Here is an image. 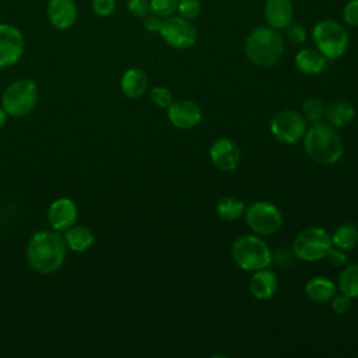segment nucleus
Wrapping results in <instances>:
<instances>
[{
    "label": "nucleus",
    "mask_w": 358,
    "mask_h": 358,
    "mask_svg": "<svg viewBox=\"0 0 358 358\" xmlns=\"http://www.w3.org/2000/svg\"><path fill=\"white\" fill-rule=\"evenodd\" d=\"M150 98H151L152 103L157 105L158 108H168L173 102L172 92L169 91V88H166L164 85L152 87L151 92H150Z\"/></svg>",
    "instance_id": "28"
},
{
    "label": "nucleus",
    "mask_w": 358,
    "mask_h": 358,
    "mask_svg": "<svg viewBox=\"0 0 358 358\" xmlns=\"http://www.w3.org/2000/svg\"><path fill=\"white\" fill-rule=\"evenodd\" d=\"M338 288L351 298H358V263L348 264L338 277Z\"/></svg>",
    "instance_id": "25"
},
{
    "label": "nucleus",
    "mask_w": 358,
    "mask_h": 358,
    "mask_svg": "<svg viewBox=\"0 0 358 358\" xmlns=\"http://www.w3.org/2000/svg\"><path fill=\"white\" fill-rule=\"evenodd\" d=\"M64 241L73 252H85L94 245V234L90 228L83 225H73L66 229Z\"/></svg>",
    "instance_id": "22"
},
{
    "label": "nucleus",
    "mask_w": 358,
    "mask_h": 358,
    "mask_svg": "<svg viewBox=\"0 0 358 358\" xmlns=\"http://www.w3.org/2000/svg\"><path fill=\"white\" fill-rule=\"evenodd\" d=\"M285 43L278 29L260 25L252 29L245 39L246 57L259 67H273L284 56Z\"/></svg>",
    "instance_id": "2"
},
{
    "label": "nucleus",
    "mask_w": 358,
    "mask_h": 358,
    "mask_svg": "<svg viewBox=\"0 0 358 358\" xmlns=\"http://www.w3.org/2000/svg\"><path fill=\"white\" fill-rule=\"evenodd\" d=\"M295 66L303 74H319L327 66V57L316 48H303L295 56Z\"/></svg>",
    "instance_id": "19"
},
{
    "label": "nucleus",
    "mask_w": 358,
    "mask_h": 358,
    "mask_svg": "<svg viewBox=\"0 0 358 358\" xmlns=\"http://www.w3.org/2000/svg\"><path fill=\"white\" fill-rule=\"evenodd\" d=\"M337 288L336 284L327 278V277H313L310 278L305 285V294L306 296L316 303H323L331 299V296L336 294Z\"/></svg>",
    "instance_id": "20"
},
{
    "label": "nucleus",
    "mask_w": 358,
    "mask_h": 358,
    "mask_svg": "<svg viewBox=\"0 0 358 358\" xmlns=\"http://www.w3.org/2000/svg\"><path fill=\"white\" fill-rule=\"evenodd\" d=\"M66 241L59 231H38L27 245V260L32 270L52 274L59 270L66 256Z\"/></svg>",
    "instance_id": "1"
},
{
    "label": "nucleus",
    "mask_w": 358,
    "mask_h": 358,
    "mask_svg": "<svg viewBox=\"0 0 358 358\" xmlns=\"http://www.w3.org/2000/svg\"><path fill=\"white\" fill-rule=\"evenodd\" d=\"M162 25V18L155 15V14H148L144 17V29L148 32H159Z\"/></svg>",
    "instance_id": "36"
},
{
    "label": "nucleus",
    "mask_w": 358,
    "mask_h": 358,
    "mask_svg": "<svg viewBox=\"0 0 358 358\" xmlns=\"http://www.w3.org/2000/svg\"><path fill=\"white\" fill-rule=\"evenodd\" d=\"M302 116L312 123L320 122L324 116L323 102L317 96H308L302 102Z\"/></svg>",
    "instance_id": "26"
},
{
    "label": "nucleus",
    "mask_w": 358,
    "mask_h": 358,
    "mask_svg": "<svg viewBox=\"0 0 358 358\" xmlns=\"http://www.w3.org/2000/svg\"><path fill=\"white\" fill-rule=\"evenodd\" d=\"M278 288V280L273 270L267 267L253 271L249 280V291L256 299L271 298Z\"/></svg>",
    "instance_id": "17"
},
{
    "label": "nucleus",
    "mask_w": 358,
    "mask_h": 358,
    "mask_svg": "<svg viewBox=\"0 0 358 358\" xmlns=\"http://www.w3.org/2000/svg\"><path fill=\"white\" fill-rule=\"evenodd\" d=\"M168 119L178 129H193L201 120L200 106L190 99L173 101L168 108Z\"/></svg>",
    "instance_id": "13"
},
{
    "label": "nucleus",
    "mask_w": 358,
    "mask_h": 358,
    "mask_svg": "<svg viewBox=\"0 0 358 358\" xmlns=\"http://www.w3.org/2000/svg\"><path fill=\"white\" fill-rule=\"evenodd\" d=\"M120 90L124 96L137 99L143 96L148 90V76L138 67L126 70L120 78Z\"/></svg>",
    "instance_id": "18"
},
{
    "label": "nucleus",
    "mask_w": 358,
    "mask_h": 358,
    "mask_svg": "<svg viewBox=\"0 0 358 358\" xmlns=\"http://www.w3.org/2000/svg\"><path fill=\"white\" fill-rule=\"evenodd\" d=\"M210 159L213 165L224 172H231L238 168L241 164V150L229 138L221 137L217 138L210 147Z\"/></svg>",
    "instance_id": "12"
},
{
    "label": "nucleus",
    "mask_w": 358,
    "mask_h": 358,
    "mask_svg": "<svg viewBox=\"0 0 358 358\" xmlns=\"http://www.w3.org/2000/svg\"><path fill=\"white\" fill-rule=\"evenodd\" d=\"M178 3L179 0H150V10L151 14H155L164 20L175 14Z\"/></svg>",
    "instance_id": "27"
},
{
    "label": "nucleus",
    "mask_w": 358,
    "mask_h": 358,
    "mask_svg": "<svg viewBox=\"0 0 358 358\" xmlns=\"http://www.w3.org/2000/svg\"><path fill=\"white\" fill-rule=\"evenodd\" d=\"M126 6L127 11L136 18H144L151 13L150 0H127Z\"/></svg>",
    "instance_id": "32"
},
{
    "label": "nucleus",
    "mask_w": 358,
    "mask_h": 358,
    "mask_svg": "<svg viewBox=\"0 0 358 358\" xmlns=\"http://www.w3.org/2000/svg\"><path fill=\"white\" fill-rule=\"evenodd\" d=\"M326 259L329 260V263L333 267H343L347 262V256H345V250H341L338 248H331L326 256Z\"/></svg>",
    "instance_id": "35"
},
{
    "label": "nucleus",
    "mask_w": 358,
    "mask_h": 358,
    "mask_svg": "<svg viewBox=\"0 0 358 358\" xmlns=\"http://www.w3.org/2000/svg\"><path fill=\"white\" fill-rule=\"evenodd\" d=\"M234 263L245 271H256L268 267L273 255L267 243L259 235H242L231 246Z\"/></svg>",
    "instance_id": "4"
},
{
    "label": "nucleus",
    "mask_w": 358,
    "mask_h": 358,
    "mask_svg": "<svg viewBox=\"0 0 358 358\" xmlns=\"http://www.w3.org/2000/svg\"><path fill=\"white\" fill-rule=\"evenodd\" d=\"M38 102V85L29 78H18L8 84L1 95V106L7 115L21 117L28 115Z\"/></svg>",
    "instance_id": "6"
},
{
    "label": "nucleus",
    "mask_w": 358,
    "mask_h": 358,
    "mask_svg": "<svg viewBox=\"0 0 358 358\" xmlns=\"http://www.w3.org/2000/svg\"><path fill=\"white\" fill-rule=\"evenodd\" d=\"M306 119L301 112L284 109L277 112L270 122L271 134L281 143L294 144L303 138L306 131Z\"/></svg>",
    "instance_id": "10"
},
{
    "label": "nucleus",
    "mask_w": 358,
    "mask_h": 358,
    "mask_svg": "<svg viewBox=\"0 0 358 358\" xmlns=\"http://www.w3.org/2000/svg\"><path fill=\"white\" fill-rule=\"evenodd\" d=\"M355 116L354 106L344 99L333 101L327 108H324V117L327 123L336 127L347 126Z\"/></svg>",
    "instance_id": "21"
},
{
    "label": "nucleus",
    "mask_w": 358,
    "mask_h": 358,
    "mask_svg": "<svg viewBox=\"0 0 358 358\" xmlns=\"http://www.w3.org/2000/svg\"><path fill=\"white\" fill-rule=\"evenodd\" d=\"M158 34L166 45L179 50L192 48L197 41V29L192 20L180 17L179 14L164 18Z\"/></svg>",
    "instance_id": "9"
},
{
    "label": "nucleus",
    "mask_w": 358,
    "mask_h": 358,
    "mask_svg": "<svg viewBox=\"0 0 358 358\" xmlns=\"http://www.w3.org/2000/svg\"><path fill=\"white\" fill-rule=\"evenodd\" d=\"M24 53V36L11 24H0V67L15 64Z\"/></svg>",
    "instance_id": "11"
},
{
    "label": "nucleus",
    "mask_w": 358,
    "mask_h": 358,
    "mask_svg": "<svg viewBox=\"0 0 358 358\" xmlns=\"http://www.w3.org/2000/svg\"><path fill=\"white\" fill-rule=\"evenodd\" d=\"M303 148L309 158L322 165L337 162L344 151L343 140L334 130V126L323 122L312 123V126L306 129Z\"/></svg>",
    "instance_id": "3"
},
{
    "label": "nucleus",
    "mask_w": 358,
    "mask_h": 358,
    "mask_svg": "<svg viewBox=\"0 0 358 358\" xmlns=\"http://www.w3.org/2000/svg\"><path fill=\"white\" fill-rule=\"evenodd\" d=\"M263 15L268 27L285 29L294 21V4L291 0H266Z\"/></svg>",
    "instance_id": "16"
},
{
    "label": "nucleus",
    "mask_w": 358,
    "mask_h": 358,
    "mask_svg": "<svg viewBox=\"0 0 358 358\" xmlns=\"http://www.w3.org/2000/svg\"><path fill=\"white\" fill-rule=\"evenodd\" d=\"M245 218L249 229L256 235H271L282 224V214L277 206L270 201H256L245 210Z\"/></svg>",
    "instance_id": "8"
},
{
    "label": "nucleus",
    "mask_w": 358,
    "mask_h": 358,
    "mask_svg": "<svg viewBox=\"0 0 358 358\" xmlns=\"http://www.w3.org/2000/svg\"><path fill=\"white\" fill-rule=\"evenodd\" d=\"M91 8L98 17H109L116 8V0H91Z\"/></svg>",
    "instance_id": "34"
},
{
    "label": "nucleus",
    "mask_w": 358,
    "mask_h": 358,
    "mask_svg": "<svg viewBox=\"0 0 358 358\" xmlns=\"http://www.w3.org/2000/svg\"><path fill=\"white\" fill-rule=\"evenodd\" d=\"M333 248L329 232L319 227H309L302 229L292 242V253L303 262H316L327 256Z\"/></svg>",
    "instance_id": "7"
},
{
    "label": "nucleus",
    "mask_w": 358,
    "mask_h": 358,
    "mask_svg": "<svg viewBox=\"0 0 358 358\" xmlns=\"http://www.w3.org/2000/svg\"><path fill=\"white\" fill-rule=\"evenodd\" d=\"M331 243L341 250L352 249L358 243V228L348 222L338 225L331 235Z\"/></svg>",
    "instance_id": "23"
},
{
    "label": "nucleus",
    "mask_w": 358,
    "mask_h": 358,
    "mask_svg": "<svg viewBox=\"0 0 358 358\" xmlns=\"http://www.w3.org/2000/svg\"><path fill=\"white\" fill-rule=\"evenodd\" d=\"M217 214L225 220V221H235L238 218H241L245 214V203L234 196H227L222 197L218 203H217Z\"/></svg>",
    "instance_id": "24"
},
{
    "label": "nucleus",
    "mask_w": 358,
    "mask_h": 358,
    "mask_svg": "<svg viewBox=\"0 0 358 358\" xmlns=\"http://www.w3.org/2000/svg\"><path fill=\"white\" fill-rule=\"evenodd\" d=\"M78 210L76 203L69 197H59L52 201L48 210V221L55 231H66L76 225Z\"/></svg>",
    "instance_id": "14"
},
{
    "label": "nucleus",
    "mask_w": 358,
    "mask_h": 358,
    "mask_svg": "<svg viewBox=\"0 0 358 358\" xmlns=\"http://www.w3.org/2000/svg\"><path fill=\"white\" fill-rule=\"evenodd\" d=\"M285 35H287V39L294 43V45H301L306 41V36H308V32L305 29L303 25L298 24V22H291L287 28H285Z\"/></svg>",
    "instance_id": "30"
},
{
    "label": "nucleus",
    "mask_w": 358,
    "mask_h": 358,
    "mask_svg": "<svg viewBox=\"0 0 358 358\" xmlns=\"http://www.w3.org/2000/svg\"><path fill=\"white\" fill-rule=\"evenodd\" d=\"M6 120H7V113L3 109V106H0V129H3V126L6 124Z\"/></svg>",
    "instance_id": "37"
},
{
    "label": "nucleus",
    "mask_w": 358,
    "mask_h": 358,
    "mask_svg": "<svg viewBox=\"0 0 358 358\" xmlns=\"http://www.w3.org/2000/svg\"><path fill=\"white\" fill-rule=\"evenodd\" d=\"M331 309L337 313V315H345L347 312H350V309L352 308V298L348 296L344 292L340 294H334L331 296Z\"/></svg>",
    "instance_id": "31"
},
{
    "label": "nucleus",
    "mask_w": 358,
    "mask_h": 358,
    "mask_svg": "<svg viewBox=\"0 0 358 358\" xmlns=\"http://www.w3.org/2000/svg\"><path fill=\"white\" fill-rule=\"evenodd\" d=\"M343 20L348 27L358 28V0H348L343 8Z\"/></svg>",
    "instance_id": "33"
},
{
    "label": "nucleus",
    "mask_w": 358,
    "mask_h": 358,
    "mask_svg": "<svg viewBox=\"0 0 358 358\" xmlns=\"http://www.w3.org/2000/svg\"><path fill=\"white\" fill-rule=\"evenodd\" d=\"M46 17L53 28L66 31L76 24L78 8L74 0H49L46 6Z\"/></svg>",
    "instance_id": "15"
},
{
    "label": "nucleus",
    "mask_w": 358,
    "mask_h": 358,
    "mask_svg": "<svg viewBox=\"0 0 358 358\" xmlns=\"http://www.w3.org/2000/svg\"><path fill=\"white\" fill-rule=\"evenodd\" d=\"M312 41L315 48L323 53L327 60L341 57L350 45V35L345 27L333 18H323L312 28Z\"/></svg>",
    "instance_id": "5"
},
{
    "label": "nucleus",
    "mask_w": 358,
    "mask_h": 358,
    "mask_svg": "<svg viewBox=\"0 0 358 358\" xmlns=\"http://www.w3.org/2000/svg\"><path fill=\"white\" fill-rule=\"evenodd\" d=\"M176 11L180 17L194 20L201 13V3L200 0H179Z\"/></svg>",
    "instance_id": "29"
}]
</instances>
